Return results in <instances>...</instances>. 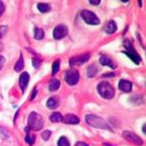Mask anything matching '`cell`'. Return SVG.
Returning <instances> with one entry per match:
<instances>
[{"instance_id": "obj_28", "label": "cell", "mask_w": 146, "mask_h": 146, "mask_svg": "<svg viewBox=\"0 0 146 146\" xmlns=\"http://www.w3.org/2000/svg\"><path fill=\"white\" fill-rule=\"evenodd\" d=\"M3 12H4V3L0 1V16H2Z\"/></svg>"}, {"instance_id": "obj_24", "label": "cell", "mask_w": 146, "mask_h": 146, "mask_svg": "<svg viewBox=\"0 0 146 146\" xmlns=\"http://www.w3.org/2000/svg\"><path fill=\"white\" fill-rule=\"evenodd\" d=\"M35 140H36V137H34V136H31V135H29V133H26L25 141H26V142H27L29 145H34Z\"/></svg>"}, {"instance_id": "obj_12", "label": "cell", "mask_w": 146, "mask_h": 146, "mask_svg": "<svg viewBox=\"0 0 146 146\" xmlns=\"http://www.w3.org/2000/svg\"><path fill=\"white\" fill-rule=\"evenodd\" d=\"M65 123H67V124H78L79 123V118L78 117H76L74 115H71V114H68L66 115L63 118Z\"/></svg>"}, {"instance_id": "obj_1", "label": "cell", "mask_w": 146, "mask_h": 146, "mask_svg": "<svg viewBox=\"0 0 146 146\" xmlns=\"http://www.w3.org/2000/svg\"><path fill=\"white\" fill-rule=\"evenodd\" d=\"M85 120L89 125H91L93 127L102 128V129H107V131H112V128L110 127V125L107 123V121L96 115H87L85 117Z\"/></svg>"}, {"instance_id": "obj_5", "label": "cell", "mask_w": 146, "mask_h": 146, "mask_svg": "<svg viewBox=\"0 0 146 146\" xmlns=\"http://www.w3.org/2000/svg\"><path fill=\"white\" fill-rule=\"evenodd\" d=\"M80 16H82V18L84 19V21H85L86 23H88V24L97 25V24L100 23L98 17L95 15L93 12H91V11L85 9V11H82V12L80 13Z\"/></svg>"}, {"instance_id": "obj_27", "label": "cell", "mask_w": 146, "mask_h": 146, "mask_svg": "<svg viewBox=\"0 0 146 146\" xmlns=\"http://www.w3.org/2000/svg\"><path fill=\"white\" fill-rule=\"evenodd\" d=\"M6 31H7V26H5V25L0 26V39L6 34Z\"/></svg>"}, {"instance_id": "obj_19", "label": "cell", "mask_w": 146, "mask_h": 146, "mask_svg": "<svg viewBox=\"0 0 146 146\" xmlns=\"http://www.w3.org/2000/svg\"><path fill=\"white\" fill-rule=\"evenodd\" d=\"M23 68H24V61H23V56H22V54H21L15 65V71L19 72V71H21Z\"/></svg>"}, {"instance_id": "obj_11", "label": "cell", "mask_w": 146, "mask_h": 146, "mask_svg": "<svg viewBox=\"0 0 146 146\" xmlns=\"http://www.w3.org/2000/svg\"><path fill=\"white\" fill-rule=\"evenodd\" d=\"M119 89L123 92H131V82H128V80H125V79H121L120 82H119V85H118Z\"/></svg>"}, {"instance_id": "obj_18", "label": "cell", "mask_w": 146, "mask_h": 146, "mask_svg": "<svg viewBox=\"0 0 146 146\" xmlns=\"http://www.w3.org/2000/svg\"><path fill=\"white\" fill-rule=\"evenodd\" d=\"M49 119H50L51 122H61V121H63V116L61 115V113L55 112L49 117Z\"/></svg>"}, {"instance_id": "obj_29", "label": "cell", "mask_w": 146, "mask_h": 146, "mask_svg": "<svg viewBox=\"0 0 146 146\" xmlns=\"http://www.w3.org/2000/svg\"><path fill=\"white\" fill-rule=\"evenodd\" d=\"M4 62H5V58H3L2 55H0V70H1V68H2L3 64H4Z\"/></svg>"}, {"instance_id": "obj_2", "label": "cell", "mask_w": 146, "mask_h": 146, "mask_svg": "<svg viewBox=\"0 0 146 146\" xmlns=\"http://www.w3.org/2000/svg\"><path fill=\"white\" fill-rule=\"evenodd\" d=\"M44 126V120H43L42 116L39 115L36 112H31L28 117V127L31 131H41Z\"/></svg>"}, {"instance_id": "obj_21", "label": "cell", "mask_w": 146, "mask_h": 146, "mask_svg": "<svg viewBox=\"0 0 146 146\" xmlns=\"http://www.w3.org/2000/svg\"><path fill=\"white\" fill-rule=\"evenodd\" d=\"M44 38V31L41 28H36L35 29V39L36 40H42Z\"/></svg>"}, {"instance_id": "obj_26", "label": "cell", "mask_w": 146, "mask_h": 146, "mask_svg": "<svg viewBox=\"0 0 146 146\" xmlns=\"http://www.w3.org/2000/svg\"><path fill=\"white\" fill-rule=\"evenodd\" d=\"M41 60H39V58H33V65H34L35 68H40V66H41Z\"/></svg>"}, {"instance_id": "obj_32", "label": "cell", "mask_w": 146, "mask_h": 146, "mask_svg": "<svg viewBox=\"0 0 146 146\" xmlns=\"http://www.w3.org/2000/svg\"><path fill=\"white\" fill-rule=\"evenodd\" d=\"M74 146H89V145L87 143H85V142H77V143H75Z\"/></svg>"}, {"instance_id": "obj_6", "label": "cell", "mask_w": 146, "mask_h": 146, "mask_svg": "<svg viewBox=\"0 0 146 146\" xmlns=\"http://www.w3.org/2000/svg\"><path fill=\"white\" fill-rule=\"evenodd\" d=\"M65 80L69 86L76 85L79 80V73L76 70H69L65 74Z\"/></svg>"}, {"instance_id": "obj_10", "label": "cell", "mask_w": 146, "mask_h": 146, "mask_svg": "<svg viewBox=\"0 0 146 146\" xmlns=\"http://www.w3.org/2000/svg\"><path fill=\"white\" fill-rule=\"evenodd\" d=\"M28 82H29V74L26 72H23L20 75V78H19V86H20L22 92H24L26 90Z\"/></svg>"}, {"instance_id": "obj_31", "label": "cell", "mask_w": 146, "mask_h": 146, "mask_svg": "<svg viewBox=\"0 0 146 146\" xmlns=\"http://www.w3.org/2000/svg\"><path fill=\"white\" fill-rule=\"evenodd\" d=\"M36 89H35L34 91H33V93H31V100H34L35 99V97H36Z\"/></svg>"}, {"instance_id": "obj_4", "label": "cell", "mask_w": 146, "mask_h": 146, "mask_svg": "<svg viewBox=\"0 0 146 146\" xmlns=\"http://www.w3.org/2000/svg\"><path fill=\"white\" fill-rule=\"evenodd\" d=\"M123 45H124L125 49H126V51H124L125 54L127 55L128 58H131L135 64H139V63L141 62V58H140V55L138 54V52L135 50L134 46L131 45V43L129 42L128 40H124Z\"/></svg>"}, {"instance_id": "obj_17", "label": "cell", "mask_w": 146, "mask_h": 146, "mask_svg": "<svg viewBox=\"0 0 146 146\" xmlns=\"http://www.w3.org/2000/svg\"><path fill=\"white\" fill-rule=\"evenodd\" d=\"M60 88V80L58 79H52L51 82H49V90L51 92L56 91Z\"/></svg>"}, {"instance_id": "obj_34", "label": "cell", "mask_w": 146, "mask_h": 146, "mask_svg": "<svg viewBox=\"0 0 146 146\" xmlns=\"http://www.w3.org/2000/svg\"><path fill=\"white\" fill-rule=\"evenodd\" d=\"M1 50H2V44L0 43V51H1Z\"/></svg>"}, {"instance_id": "obj_3", "label": "cell", "mask_w": 146, "mask_h": 146, "mask_svg": "<svg viewBox=\"0 0 146 146\" xmlns=\"http://www.w3.org/2000/svg\"><path fill=\"white\" fill-rule=\"evenodd\" d=\"M97 90L101 97L106 99H112L115 95V90L109 82H100L97 86Z\"/></svg>"}, {"instance_id": "obj_15", "label": "cell", "mask_w": 146, "mask_h": 146, "mask_svg": "<svg viewBox=\"0 0 146 146\" xmlns=\"http://www.w3.org/2000/svg\"><path fill=\"white\" fill-rule=\"evenodd\" d=\"M99 62H100L101 65H104V66H109V67H111L112 69H115L116 68V65L113 63V61L111 60L110 58H108V56H100V58H99Z\"/></svg>"}, {"instance_id": "obj_23", "label": "cell", "mask_w": 146, "mask_h": 146, "mask_svg": "<svg viewBox=\"0 0 146 146\" xmlns=\"http://www.w3.org/2000/svg\"><path fill=\"white\" fill-rule=\"evenodd\" d=\"M58 69H60V61L58 60H56V61L53 63V65H52V75H55L56 73H58Z\"/></svg>"}, {"instance_id": "obj_33", "label": "cell", "mask_w": 146, "mask_h": 146, "mask_svg": "<svg viewBox=\"0 0 146 146\" xmlns=\"http://www.w3.org/2000/svg\"><path fill=\"white\" fill-rule=\"evenodd\" d=\"M145 128H146V125L144 124V126H143V133H144V134H146V131H145Z\"/></svg>"}, {"instance_id": "obj_7", "label": "cell", "mask_w": 146, "mask_h": 146, "mask_svg": "<svg viewBox=\"0 0 146 146\" xmlns=\"http://www.w3.org/2000/svg\"><path fill=\"white\" fill-rule=\"evenodd\" d=\"M123 138H124L125 140H127L129 142H131L133 144H135V145H138V146L143 145L142 139L139 136H137L136 134L131 133V131H123Z\"/></svg>"}, {"instance_id": "obj_25", "label": "cell", "mask_w": 146, "mask_h": 146, "mask_svg": "<svg viewBox=\"0 0 146 146\" xmlns=\"http://www.w3.org/2000/svg\"><path fill=\"white\" fill-rule=\"evenodd\" d=\"M51 136V131H44L42 133V138L44 141H48V139Z\"/></svg>"}, {"instance_id": "obj_14", "label": "cell", "mask_w": 146, "mask_h": 146, "mask_svg": "<svg viewBox=\"0 0 146 146\" xmlns=\"http://www.w3.org/2000/svg\"><path fill=\"white\" fill-rule=\"evenodd\" d=\"M47 108L50 110H54L56 109V108L58 107V97H55V96H52V97H50L47 100Z\"/></svg>"}, {"instance_id": "obj_9", "label": "cell", "mask_w": 146, "mask_h": 146, "mask_svg": "<svg viewBox=\"0 0 146 146\" xmlns=\"http://www.w3.org/2000/svg\"><path fill=\"white\" fill-rule=\"evenodd\" d=\"M68 34V28L66 25L60 24L53 29V38L56 40L63 39L64 36H66Z\"/></svg>"}, {"instance_id": "obj_30", "label": "cell", "mask_w": 146, "mask_h": 146, "mask_svg": "<svg viewBox=\"0 0 146 146\" xmlns=\"http://www.w3.org/2000/svg\"><path fill=\"white\" fill-rule=\"evenodd\" d=\"M90 3L93 5H98L100 3V0H90Z\"/></svg>"}, {"instance_id": "obj_22", "label": "cell", "mask_w": 146, "mask_h": 146, "mask_svg": "<svg viewBox=\"0 0 146 146\" xmlns=\"http://www.w3.org/2000/svg\"><path fill=\"white\" fill-rule=\"evenodd\" d=\"M58 146H70V142L66 137H61L58 141Z\"/></svg>"}, {"instance_id": "obj_20", "label": "cell", "mask_w": 146, "mask_h": 146, "mask_svg": "<svg viewBox=\"0 0 146 146\" xmlns=\"http://www.w3.org/2000/svg\"><path fill=\"white\" fill-rule=\"evenodd\" d=\"M38 9L41 13H47L50 11V5L48 3H39L38 4Z\"/></svg>"}, {"instance_id": "obj_8", "label": "cell", "mask_w": 146, "mask_h": 146, "mask_svg": "<svg viewBox=\"0 0 146 146\" xmlns=\"http://www.w3.org/2000/svg\"><path fill=\"white\" fill-rule=\"evenodd\" d=\"M90 58V53H82L80 55H77V56H74V58H70V65L71 66H80L84 63L88 61Z\"/></svg>"}, {"instance_id": "obj_16", "label": "cell", "mask_w": 146, "mask_h": 146, "mask_svg": "<svg viewBox=\"0 0 146 146\" xmlns=\"http://www.w3.org/2000/svg\"><path fill=\"white\" fill-rule=\"evenodd\" d=\"M97 71H98L97 67L95 65H91L87 69V75H88V77H94L97 74Z\"/></svg>"}, {"instance_id": "obj_13", "label": "cell", "mask_w": 146, "mask_h": 146, "mask_svg": "<svg viewBox=\"0 0 146 146\" xmlns=\"http://www.w3.org/2000/svg\"><path fill=\"white\" fill-rule=\"evenodd\" d=\"M104 29H106V33H107V34H109V35L114 34V33L117 31V25H116L115 21L111 20V21L108 22L107 25H106V27H104Z\"/></svg>"}]
</instances>
